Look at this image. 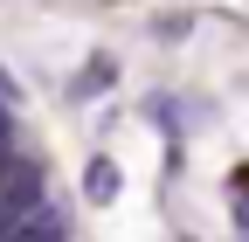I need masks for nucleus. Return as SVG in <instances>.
<instances>
[{"instance_id": "1", "label": "nucleus", "mask_w": 249, "mask_h": 242, "mask_svg": "<svg viewBox=\"0 0 249 242\" xmlns=\"http://www.w3.org/2000/svg\"><path fill=\"white\" fill-rule=\"evenodd\" d=\"M111 194H118V166L97 159V166H90V201H111Z\"/></svg>"}]
</instances>
